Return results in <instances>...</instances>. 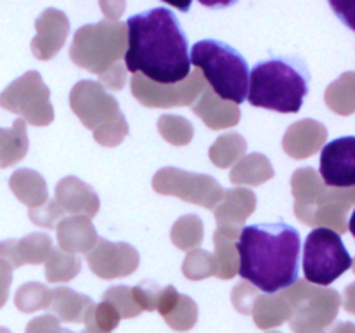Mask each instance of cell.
Wrapping results in <instances>:
<instances>
[{
	"label": "cell",
	"instance_id": "1",
	"mask_svg": "<svg viewBox=\"0 0 355 333\" xmlns=\"http://www.w3.org/2000/svg\"><path fill=\"white\" fill-rule=\"evenodd\" d=\"M125 68L149 82L179 83L191 73L187 38L166 7L139 12L127 21Z\"/></svg>",
	"mask_w": 355,
	"mask_h": 333
},
{
	"label": "cell",
	"instance_id": "2",
	"mask_svg": "<svg viewBox=\"0 0 355 333\" xmlns=\"http://www.w3.org/2000/svg\"><path fill=\"white\" fill-rule=\"evenodd\" d=\"M236 243L238 273L266 295L290 288L300 271V232L290 224H253L241 229Z\"/></svg>",
	"mask_w": 355,
	"mask_h": 333
},
{
	"label": "cell",
	"instance_id": "3",
	"mask_svg": "<svg viewBox=\"0 0 355 333\" xmlns=\"http://www.w3.org/2000/svg\"><path fill=\"white\" fill-rule=\"evenodd\" d=\"M307 65L300 58H274L253 66L248 78L252 106L277 113H298L309 92Z\"/></svg>",
	"mask_w": 355,
	"mask_h": 333
},
{
	"label": "cell",
	"instance_id": "4",
	"mask_svg": "<svg viewBox=\"0 0 355 333\" xmlns=\"http://www.w3.org/2000/svg\"><path fill=\"white\" fill-rule=\"evenodd\" d=\"M295 215L305 225H326L336 234L349 231V214L355 203L354 187L335 189L321 180L312 166L295 170L291 177Z\"/></svg>",
	"mask_w": 355,
	"mask_h": 333
},
{
	"label": "cell",
	"instance_id": "5",
	"mask_svg": "<svg viewBox=\"0 0 355 333\" xmlns=\"http://www.w3.org/2000/svg\"><path fill=\"white\" fill-rule=\"evenodd\" d=\"M189 61L201 69L205 82L222 101L239 104L246 99L248 62L234 47L211 38L200 40L193 45Z\"/></svg>",
	"mask_w": 355,
	"mask_h": 333
},
{
	"label": "cell",
	"instance_id": "6",
	"mask_svg": "<svg viewBox=\"0 0 355 333\" xmlns=\"http://www.w3.org/2000/svg\"><path fill=\"white\" fill-rule=\"evenodd\" d=\"M69 106L101 146L114 148L128 135V121L116 99L92 80H80L69 92Z\"/></svg>",
	"mask_w": 355,
	"mask_h": 333
},
{
	"label": "cell",
	"instance_id": "7",
	"mask_svg": "<svg viewBox=\"0 0 355 333\" xmlns=\"http://www.w3.org/2000/svg\"><path fill=\"white\" fill-rule=\"evenodd\" d=\"M127 51V26L121 21L103 19L85 24L73 37L69 58L80 68L101 76L121 61Z\"/></svg>",
	"mask_w": 355,
	"mask_h": 333
},
{
	"label": "cell",
	"instance_id": "8",
	"mask_svg": "<svg viewBox=\"0 0 355 333\" xmlns=\"http://www.w3.org/2000/svg\"><path fill=\"white\" fill-rule=\"evenodd\" d=\"M291 305L290 326L293 333H326L336 319L342 297L333 288L315 287L305 280L284 290Z\"/></svg>",
	"mask_w": 355,
	"mask_h": 333
},
{
	"label": "cell",
	"instance_id": "9",
	"mask_svg": "<svg viewBox=\"0 0 355 333\" xmlns=\"http://www.w3.org/2000/svg\"><path fill=\"white\" fill-rule=\"evenodd\" d=\"M352 267V257L347 252L340 234L326 228L309 232L304 246L305 281L315 287H328Z\"/></svg>",
	"mask_w": 355,
	"mask_h": 333
},
{
	"label": "cell",
	"instance_id": "10",
	"mask_svg": "<svg viewBox=\"0 0 355 333\" xmlns=\"http://www.w3.org/2000/svg\"><path fill=\"white\" fill-rule=\"evenodd\" d=\"M0 106L10 113L19 114L24 123H31L35 127H45L54 120L51 90L44 83L40 73L35 69L14 80L0 94Z\"/></svg>",
	"mask_w": 355,
	"mask_h": 333
},
{
	"label": "cell",
	"instance_id": "11",
	"mask_svg": "<svg viewBox=\"0 0 355 333\" xmlns=\"http://www.w3.org/2000/svg\"><path fill=\"white\" fill-rule=\"evenodd\" d=\"M153 189L165 196H175L205 208H215L222 200L224 187L207 173L186 172L175 166H165L153 177Z\"/></svg>",
	"mask_w": 355,
	"mask_h": 333
},
{
	"label": "cell",
	"instance_id": "12",
	"mask_svg": "<svg viewBox=\"0 0 355 333\" xmlns=\"http://www.w3.org/2000/svg\"><path fill=\"white\" fill-rule=\"evenodd\" d=\"M130 87L132 96L144 106L175 108L196 103L207 87V82L200 71H191L189 76L179 83H155L135 73L132 76Z\"/></svg>",
	"mask_w": 355,
	"mask_h": 333
},
{
	"label": "cell",
	"instance_id": "13",
	"mask_svg": "<svg viewBox=\"0 0 355 333\" xmlns=\"http://www.w3.org/2000/svg\"><path fill=\"white\" fill-rule=\"evenodd\" d=\"M90 271L103 280L130 276L139 267V252L128 243H114L101 239L87 253Z\"/></svg>",
	"mask_w": 355,
	"mask_h": 333
},
{
	"label": "cell",
	"instance_id": "14",
	"mask_svg": "<svg viewBox=\"0 0 355 333\" xmlns=\"http://www.w3.org/2000/svg\"><path fill=\"white\" fill-rule=\"evenodd\" d=\"M319 177L328 187L349 189L355 184V137H338L328 142L321 153Z\"/></svg>",
	"mask_w": 355,
	"mask_h": 333
},
{
	"label": "cell",
	"instance_id": "15",
	"mask_svg": "<svg viewBox=\"0 0 355 333\" xmlns=\"http://www.w3.org/2000/svg\"><path fill=\"white\" fill-rule=\"evenodd\" d=\"M37 35L31 40V52L40 61H49L55 58L64 45L69 33V19L62 10L45 9L40 16L35 19Z\"/></svg>",
	"mask_w": 355,
	"mask_h": 333
},
{
	"label": "cell",
	"instance_id": "16",
	"mask_svg": "<svg viewBox=\"0 0 355 333\" xmlns=\"http://www.w3.org/2000/svg\"><path fill=\"white\" fill-rule=\"evenodd\" d=\"M55 203L73 215H85L92 219L99 212L101 201L96 191L78 177H64L55 186Z\"/></svg>",
	"mask_w": 355,
	"mask_h": 333
},
{
	"label": "cell",
	"instance_id": "17",
	"mask_svg": "<svg viewBox=\"0 0 355 333\" xmlns=\"http://www.w3.org/2000/svg\"><path fill=\"white\" fill-rule=\"evenodd\" d=\"M328 139V128L312 118L295 121L283 137V149L295 160H305L318 153Z\"/></svg>",
	"mask_w": 355,
	"mask_h": 333
},
{
	"label": "cell",
	"instance_id": "18",
	"mask_svg": "<svg viewBox=\"0 0 355 333\" xmlns=\"http://www.w3.org/2000/svg\"><path fill=\"white\" fill-rule=\"evenodd\" d=\"M52 239L44 232H31L23 239H6L0 243V259L12 269L26 264H44L52 250Z\"/></svg>",
	"mask_w": 355,
	"mask_h": 333
},
{
	"label": "cell",
	"instance_id": "19",
	"mask_svg": "<svg viewBox=\"0 0 355 333\" xmlns=\"http://www.w3.org/2000/svg\"><path fill=\"white\" fill-rule=\"evenodd\" d=\"M156 311L163 316L166 325L175 332H187L198 321V305L191 297L179 293L175 287L162 288Z\"/></svg>",
	"mask_w": 355,
	"mask_h": 333
},
{
	"label": "cell",
	"instance_id": "20",
	"mask_svg": "<svg viewBox=\"0 0 355 333\" xmlns=\"http://www.w3.org/2000/svg\"><path fill=\"white\" fill-rule=\"evenodd\" d=\"M55 231H58L59 250L71 255L82 252L89 253L99 241V234L92 221L85 215H71V217L61 219L55 225Z\"/></svg>",
	"mask_w": 355,
	"mask_h": 333
},
{
	"label": "cell",
	"instance_id": "21",
	"mask_svg": "<svg viewBox=\"0 0 355 333\" xmlns=\"http://www.w3.org/2000/svg\"><path fill=\"white\" fill-rule=\"evenodd\" d=\"M193 111L211 130L234 127V125H238L239 118H241V111H239L238 104L222 101L220 97L215 96L214 90L208 85L205 87L196 103L193 104Z\"/></svg>",
	"mask_w": 355,
	"mask_h": 333
},
{
	"label": "cell",
	"instance_id": "22",
	"mask_svg": "<svg viewBox=\"0 0 355 333\" xmlns=\"http://www.w3.org/2000/svg\"><path fill=\"white\" fill-rule=\"evenodd\" d=\"M257 207V198L252 189L232 187L224 191L222 200L215 205L214 215L218 225L241 228L246 219L253 214Z\"/></svg>",
	"mask_w": 355,
	"mask_h": 333
},
{
	"label": "cell",
	"instance_id": "23",
	"mask_svg": "<svg viewBox=\"0 0 355 333\" xmlns=\"http://www.w3.org/2000/svg\"><path fill=\"white\" fill-rule=\"evenodd\" d=\"M241 228H231V225H218L214 234L215 245V276L218 280H232L238 274L239 255L236 250L234 239L238 238Z\"/></svg>",
	"mask_w": 355,
	"mask_h": 333
},
{
	"label": "cell",
	"instance_id": "24",
	"mask_svg": "<svg viewBox=\"0 0 355 333\" xmlns=\"http://www.w3.org/2000/svg\"><path fill=\"white\" fill-rule=\"evenodd\" d=\"M250 314L253 316V321L260 330H270L290 319L291 305L284 291L272 295L263 293L253 300Z\"/></svg>",
	"mask_w": 355,
	"mask_h": 333
},
{
	"label": "cell",
	"instance_id": "25",
	"mask_svg": "<svg viewBox=\"0 0 355 333\" xmlns=\"http://www.w3.org/2000/svg\"><path fill=\"white\" fill-rule=\"evenodd\" d=\"M9 187L14 196L28 208H38L49 200L45 179L31 169L16 170L10 176Z\"/></svg>",
	"mask_w": 355,
	"mask_h": 333
},
{
	"label": "cell",
	"instance_id": "26",
	"mask_svg": "<svg viewBox=\"0 0 355 333\" xmlns=\"http://www.w3.org/2000/svg\"><path fill=\"white\" fill-rule=\"evenodd\" d=\"M92 304L94 300L87 295L76 293L68 287H59L52 290V302L49 309L59 321L82 323L83 314Z\"/></svg>",
	"mask_w": 355,
	"mask_h": 333
},
{
	"label": "cell",
	"instance_id": "27",
	"mask_svg": "<svg viewBox=\"0 0 355 333\" xmlns=\"http://www.w3.org/2000/svg\"><path fill=\"white\" fill-rule=\"evenodd\" d=\"M272 177V163L262 153L245 155L231 170V182L245 184V186H260Z\"/></svg>",
	"mask_w": 355,
	"mask_h": 333
},
{
	"label": "cell",
	"instance_id": "28",
	"mask_svg": "<svg viewBox=\"0 0 355 333\" xmlns=\"http://www.w3.org/2000/svg\"><path fill=\"white\" fill-rule=\"evenodd\" d=\"M28 153V132L24 120H14L10 128H0V169L21 162Z\"/></svg>",
	"mask_w": 355,
	"mask_h": 333
},
{
	"label": "cell",
	"instance_id": "29",
	"mask_svg": "<svg viewBox=\"0 0 355 333\" xmlns=\"http://www.w3.org/2000/svg\"><path fill=\"white\" fill-rule=\"evenodd\" d=\"M246 148H248V142L238 132H229V134L220 135L214 144L210 146V155L211 163L218 169H229L231 165H234L243 155H245Z\"/></svg>",
	"mask_w": 355,
	"mask_h": 333
},
{
	"label": "cell",
	"instance_id": "30",
	"mask_svg": "<svg viewBox=\"0 0 355 333\" xmlns=\"http://www.w3.org/2000/svg\"><path fill=\"white\" fill-rule=\"evenodd\" d=\"M326 104L335 113L349 117L355 110V75L347 71L326 89Z\"/></svg>",
	"mask_w": 355,
	"mask_h": 333
},
{
	"label": "cell",
	"instance_id": "31",
	"mask_svg": "<svg viewBox=\"0 0 355 333\" xmlns=\"http://www.w3.org/2000/svg\"><path fill=\"white\" fill-rule=\"evenodd\" d=\"M45 278L49 283H66L82 271V260L78 255H71L52 246L45 260Z\"/></svg>",
	"mask_w": 355,
	"mask_h": 333
},
{
	"label": "cell",
	"instance_id": "32",
	"mask_svg": "<svg viewBox=\"0 0 355 333\" xmlns=\"http://www.w3.org/2000/svg\"><path fill=\"white\" fill-rule=\"evenodd\" d=\"M205 236L203 221L198 215H184L180 217L175 224L172 225L170 231V238L177 248L184 250V252H191L196 246L201 245Z\"/></svg>",
	"mask_w": 355,
	"mask_h": 333
},
{
	"label": "cell",
	"instance_id": "33",
	"mask_svg": "<svg viewBox=\"0 0 355 333\" xmlns=\"http://www.w3.org/2000/svg\"><path fill=\"white\" fill-rule=\"evenodd\" d=\"M51 302V288L44 283H37V281H31V283L19 287V290L16 291V297H14L16 307L19 309L21 312H26V314L42 311V309H49Z\"/></svg>",
	"mask_w": 355,
	"mask_h": 333
},
{
	"label": "cell",
	"instance_id": "34",
	"mask_svg": "<svg viewBox=\"0 0 355 333\" xmlns=\"http://www.w3.org/2000/svg\"><path fill=\"white\" fill-rule=\"evenodd\" d=\"M120 314L107 302L92 304L83 314L85 330L82 333H111L120 325Z\"/></svg>",
	"mask_w": 355,
	"mask_h": 333
},
{
	"label": "cell",
	"instance_id": "35",
	"mask_svg": "<svg viewBox=\"0 0 355 333\" xmlns=\"http://www.w3.org/2000/svg\"><path fill=\"white\" fill-rule=\"evenodd\" d=\"M158 132L173 146H186L193 141L194 127L189 120L175 114H163L158 120Z\"/></svg>",
	"mask_w": 355,
	"mask_h": 333
},
{
	"label": "cell",
	"instance_id": "36",
	"mask_svg": "<svg viewBox=\"0 0 355 333\" xmlns=\"http://www.w3.org/2000/svg\"><path fill=\"white\" fill-rule=\"evenodd\" d=\"M182 273L187 280L200 281L215 276V260L214 255L207 250L194 248L186 255L182 264Z\"/></svg>",
	"mask_w": 355,
	"mask_h": 333
},
{
	"label": "cell",
	"instance_id": "37",
	"mask_svg": "<svg viewBox=\"0 0 355 333\" xmlns=\"http://www.w3.org/2000/svg\"><path fill=\"white\" fill-rule=\"evenodd\" d=\"M103 302H107L120 314V318H135L141 314V307L135 304L130 287H111L103 293Z\"/></svg>",
	"mask_w": 355,
	"mask_h": 333
},
{
	"label": "cell",
	"instance_id": "38",
	"mask_svg": "<svg viewBox=\"0 0 355 333\" xmlns=\"http://www.w3.org/2000/svg\"><path fill=\"white\" fill-rule=\"evenodd\" d=\"M30 219L33 224L45 229H55L61 219H64V212L55 203V200H47L42 207L30 208Z\"/></svg>",
	"mask_w": 355,
	"mask_h": 333
},
{
	"label": "cell",
	"instance_id": "39",
	"mask_svg": "<svg viewBox=\"0 0 355 333\" xmlns=\"http://www.w3.org/2000/svg\"><path fill=\"white\" fill-rule=\"evenodd\" d=\"M159 291L162 288L155 283V281H142L141 284L132 288V295H134L135 304L141 307V311H156V304H158Z\"/></svg>",
	"mask_w": 355,
	"mask_h": 333
},
{
	"label": "cell",
	"instance_id": "40",
	"mask_svg": "<svg viewBox=\"0 0 355 333\" xmlns=\"http://www.w3.org/2000/svg\"><path fill=\"white\" fill-rule=\"evenodd\" d=\"M257 297H259V293L253 288V284L246 283V281L236 284L234 290H232V304H234L236 311L241 312V314H250L252 304Z\"/></svg>",
	"mask_w": 355,
	"mask_h": 333
},
{
	"label": "cell",
	"instance_id": "41",
	"mask_svg": "<svg viewBox=\"0 0 355 333\" xmlns=\"http://www.w3.org/2000/svg\"><path fill=\"white\" fill-rule=\"evenodd\" d=\"M99 83L104 90H121L127 83V68H125L123 62H116L114 66H111L104 75L99 76Z\"/></svg>",
	"mask_w": 355,
	"mask_h": 333
},
{
	"label": "cell",
	"instance_id": "42",
	"mask_svg": "<svg viewBox=\"0 0 355 333\" xmlns=\"http://www.w3.org/2000/svg\"><path fill=\"white\" fill-rule=\"evenodd\" d=\"M26 333H73L71 330H66L61 326L55 316L45 314L40 318H35L28 323Z\"/></svg>",
	"mask_w": 355,
	"mask_h": 333
},
{
	"label": "cell",
	"instance_id": "43",
	"mask_svg": "<svg viewBox=\"0 0 355 333\" xmlns=\"http://www.w3.org/2000/svg\"><path fill=\"white\" fill-rule=\"evenodd\" d=\"M10 283H12V267L6 260L0 259V307H3L7 302Z\"/></svg>",
	"mask_w": 355,
	"mask_h": 333
},
{
	"label": "cell",
	"instance_id": "44",
	"mask_svg": "<svg viewBox=\"0 0 355 333\" xmlns=\"http://www.w3.org/2000/svg\"><path fill=\"white\" fill-rule=\"evenodd\" d=\"M101 9H103L104 16L107 17V21H118V17L121 16V12L125 10L123 2H101Z\"/></svg>",
	"mask_w": 355,
	"mask_h": 333
},
{
	"label": "cell",
	"instance_id": "45",
	"mask_svg": "<svg viewBox=\"0 0 355 333\" xmlns=\"http://www.w3.org/2000/svg\"><path fill=\"white\" fill-rule=\"evenodd\" d=\"M326 333H355V326L352 323H336L335 326H329Z\"/></svg>",
	"mask_w": 355,
	"mask_h": 333
},
{
	"label": "cell",
	"instance_id": "46",
	"mask_svg": "<svg viewBox=\"0 0 355 333\" xmlns=\"http://www.w3.org/2000/svg\"><path fill=\"white\" fill-rule=\"evenodd\" d=\"M0 333H10L7 328H0Z\"/></svg>",
	"mask_w": 355,
	"mask_h": 333
},
{
	"label": "cell",
	"instance_id": "47",
	"mask_svg": "<svg viewBox=\"0 0 355 333\" xmlns=\"http://www.w3.org/2000/svg\"><path fill=\"white\" fill-rule=\"evenodd\" d=\"M270 333H279V332H270Z\"/></svg>",
	"mask_w": 355,
	"mask_h": 333
}]
</instances>
